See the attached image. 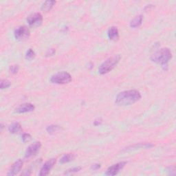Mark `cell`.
<instances>
[{"label": "cell", "mask_w": 176, "mask_h": 176, "mask_svg": "<svg viewBox=\"0 0 176 176\" xmlns=\"http://www.w3.org/2000/svg\"><path fill=\"white\" fill-rule=\"evenodd\" d=\"M142 21H143V17L140 14V15L135 17L133 20H131V22H130V26L131 28H134L139 27V26L142 24Z\"/></svg>", "instance_id": "14"}, {"label": "cell", "mask_w": 176, "mask_h": 176, "mask_svg": "<svg viewBox=\"0 0 176 176\" xmlns=\"http://www.w3.org/2000/svg\"><path fill=\"white\" fill-rule=\"evenodd\" d=\"M126 165H127V162H121L115 164V165L110 166L109 168L107 169L105 174H106L107 175H110V176L116 175L118 174L123 168H124Z\"/></svg>", "instance_id": "8"}, {"label": "cell", "mask_w": 176, "mask_h": 176, "mask_svg": "<svg viewBox=\"0 0 176 176\" xmlns=\"http://www.w3.org/2000/svg\"><path fill=\"white\" fill-rule=\"evenodd\" d=\"M19 69V66H17V65L11 66L10 67V72L11 74H17V72H18Z\"/></svg>", "instance_id": "22"}, {"label": "cell", "mask_w": 176, "mask_h": 176, "mask_svg": "<svg viewBox=\"0 0 176 176\" xmlns=\"http://www.w3.org/2000/svg\"><path fill=\"white\" fill-rule=\"evenodd\" d=\"M31 139H32V137H31V136L29 134H23L22 135V140L23 142L26 143V142H29Z\"/></svg>", "instance_id": "21"}, {"label": "cell", "mask_w": 176, "mask_h": 176, "mask_svg": "<svg viewBox=\"0 0 176 176\" xmlns=\"http://www.w3.org/2000/svg\"><path fill=\"white\" fill-rule=\"evenodd\" d=\"M141 98V94L137 90H127L116 96L115 102L118 106H128L134 104Z\"/></svg>", "instance_id": "1"}, {"label": "cell", "mask_w": 176, "mask_h": 176, "mask_svg": "<svg viewBox=\"0 0 176 176\" xmlns=\"http://www.w3.org/2000/svg\"><path fill=\"white\" fill-rule=\"evenodd\" d=\"M14 35L17 40L22 42V41H25L28 39L30 35V32L28 27L22 26L15 29L14 32Z\"/></svg>", "instance_id": "5"}, {"label": "cell", "mask_w": 176, "mask_h": 176, "mask_svg": "<svg viewBox=\"0 0 176 176\" xmlns=\"http://www.w3.org/2000/svg\"><path fill=\"white\" fill-rule=\"evenodd\" d=\"M60 127L58 125H50L48 127L46 128V131H48V133L50 134H54L56 132H57L58 130H60Z\"/></svg>", "instance_id": "17"}, {"label": "cell", "mask_w": 176, "mask_h": 176, "mask_svg": "<svg viewBox=\"0 0 176 176\" xmlns=\"http://www.w3.org/2000/svg\"><path fill=\"white\" fill-rule=\"evenodd\" d=\"M23 161L21 159L17 160L13 163V165L11 166L10 169L8 171L7 175L8 176H13L17 174H18L21 171V169L23 166Z\"/></svg>", "instance_id": "10"}, {"label": "cell", "mask_w": 176, "mask_h": 176, "mask_svg": "<svg viewBox=\"0 0 176 176\" xmlns=\"http://www.w3.org/2000/svg\"><path fill=\"white\" fill-rule=\"evenodd\" d=\"M55 4H56L55 1H51V0L46 1L43 4L42 6V10L45 12H48L53 8Z\"/></svg>", "instance_id": "15"}, {"label": "cell", "mask_w": 176, "mask_h": 176, "mask_svg": "<svg viewBox=\"0 0 176 176\" xmlns=\"http://www.w3.org/2000/svg\"><path fill=\"white\" fill-rule=\"evenodd\" d=\"M55 50L53 48H51V49H49L48 51L46 52V57H52V56H53L55 54Z\"/></svg>", "instance_id": "23"}, {"label": "cell", "mask_w": 176, "mask_h": 176, "mask_svg": "<svg viewBox=\"0 0 176 176\" xmlns=\"http://www.w3.org/2000/svg\"><path fill=\"white\" fill-rule=\"evenodd\" d=\"M27 22L32 28L39 27L43 22V17L42 14L39 13L32 14L27 18Z\"/></svg>", "instance_id": "6"}, {"label": "cell", "mask_w": 176, "mask_h": 176, "mask_svg": "<svg viewBox=\"0 0 176 176\" xmlns=\"http://www.w3.org/2000/svg\"><path fill=\"white\" fill-rule=\"evenodd\" d=\"M81 170V167L80 166H78V167H74V168H72V169H70L68 170H67L66 171L65 174L66 175H70V174H74V173H77L78 171H80Z\"/></svg>", "instance_id": "19"}, {"label": "cell", "mask_w": 176, "mask_h": 176, "mask_svg": "<svg viewBox=\"0 0 176 176\" xmlns=\"http://www.w3.org/2000/svg\"><path fill=\"white\" fill-rule=\"evenodd\" d=\"M50 81L51 83L55 84H67L72 81V76L67 72H60L52 75Z\"/></svg>", "instance_id": "4"}, {"label": "cell", "mask_w": 176, "mask_h": 176, "mask_svg": "<svg viewBox=\"0 0 176 176\" xmlns=\"http://www.w3.org/2000/svg\"><path fill=\"white\" fill-rule=\"evenodd\" d=\"M121 57L120 54L114 55L106 61H105L98 67V72L101 74H105L111 71L115 67L121 60Z\"/></svg>", "instance_id": "3"}, {"label": "cell", "mask_w": 176, "mask_h": 176, "mask_svg": "<svg viewBox=\"0 0 176 176\" xmlns=\"http://www.w3.org/2000/svg\"><path fill=\"white\" fill-rule=\"evenodd\" d=\"M35 109L34 105L31 103H24L20 105L19 107H17L15 109V112L18 114H23L31 112L34 111Z\"/></svg>", "instance_id": "11"}, {"label": "cell", "mask_w": 176, "mask_h": 176, "mask_svg": "<svg viewBox=\"0 0 176 176\" xmlns=\"http://www.w3.org/2000/svg\"><path fill=\"white\" fill-rule=\"evenodd\" d=\"M34 57H35L34 52L32 49H29L26 54V58H27V59L31 60V59H33V58H34Z\"/></svg>", "instance_id": "20"}, {"label": "cell", "mask_w": 176, "mask_h": 176, "mask_svg": "<svg viewBox=\"0 0 176 176\" xmlns=\"http://www.w3.org/2000/svg\"><path fill=\"white\" fill-rule=\"evenodd\" d=\"M22 126L19 122H14L10 125L9 127H8V131H9L10 133L13 134H19L22 131Z\"/></svg>", "instance_id": "13"}, {"label": "cell", "mask_w": 176, "mask_h": 176, "mask_svg": "<svg viewBox=\"0 0 176 176\" xmlns=\"http://www.w3.org/2000/svg\"><path fill=\"white\" fill-rule=\"evenodd\" d=\"M167 171L169 172V175H175V166H170L168 168V170H167Z\"/></svg>", "instance_id": "24"}, {"label": "cell", "mask_w": 176, "mask_h": 176, "mask_svg": "<svg viewBox=\"0 0 176 176\" xmlns=\"http://www.w3.org/2000/svg\"><path fill=\"white\" fill-rule=\"evenodd\" d=\"M172 54L169 48H161L151 55V59L155 63H160L164 66H167V63L171 59Z\"/></svg>", "instance_id": "2"}, {"label": "cell", "mask_w": 176, "mask_h": 176, "mask_svg": "<svg viewBox=\"0 0 176 176\" xmlns=\"http://www.w3.org/2000/svg\"><path fill=\"white\" fill-rule=\"evenodd\" d=\"M101 119H98V120H96V121H94V125H96V126H97V125H99L100 124H101Z\"/></svg>", "instance_id": "26"}, {"label": "cell", "mask_w": 176, "mask_h": 176, "mask_svg": "<svg viewBox=\"0 0 176 176\" xmlns=\"http://www.w3.org/2000/svg\"><path fill=\"white\" fill-rule=\"evenodd\" d=\"M41 147H42V144H41L40 142H36L32 144V145L29 146L27 149H26L25 153V158H29L34 156V155L39 151Z\"/></svg>", "instance_id": "7"}, {"label": "cell", "mask_w": 176, "mask_h": 176, "mask_svg": "<svg viewBox=\"0 0 176 176\" xmlns=\"http://www.w3.org/2000/svg\"><path fill=\"white\" fill-rule=\"evenodd\" d=\"M107 35L109 39L111 41H117L119 39V33L118 28L115 26H112L109 28L107 32Z\"/></svg>", "instance_id": "12"}, {"label": "cell", "mask_w": 176, "mask_h": 176, "mask_svg": "<svg viewBox=\"0 0 176 176\" xmlns=\"http://www.w3.org/2000/svg\"><path fill=\"white\" fill-rule=\"evenodd\" d=\"M55 163H56V159H54V158H52V159L47 161V162L43 165L42 169H41V171L39 172V175L45 176L48 175L49 173L50 172L51 169L53 168Z\"/></svg>", "instance_id": "9"}, {"label": "cell", "mask_w": 176, "mask_h": 176, "mask_svg": "<svg viewBox=\"0 0 176 176\" xmlns=\"http://www.w3.org/2000/svg\"><path fill=\"white\" fill-rule=\"evenodd\" d=\"M74 158H75V155L74 154H66L61 158L60 163L61 164H65V163L70 162H71V161L74 160Z\"/></svg>", "instance_id": "16"}, {"label": "cell", "mask_w": 176, "mask_h": 176, "mask_svg": "<svg viewBox=\"0 0 176 176\" xmlns=\"http://www.w3.org/2000/svg\"><path fill=\"white\" fill-rule=\"evenodd\" d=\"M11 86V83L10 81H9L8 80H2L1 82H0V88L2 90L4 89H6V88H8Z\"/></svg>", "instance_id": "18"}, {"label": "cell", "mask_w": 176, "mask_h": 176, "mask_svg": "<svg viewBox=\"0 0 176 176\" xmlns=\"http://www.w3.org/2000/svg\"><path fill=\"white\" fill-rule=\"evenodd\" d=\"M100 168H101V165L100 164H94V165H92V166H91V169L94 170V171L98 170Z\"/></svg>", "instance_id": "25"}]
</instances>
